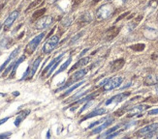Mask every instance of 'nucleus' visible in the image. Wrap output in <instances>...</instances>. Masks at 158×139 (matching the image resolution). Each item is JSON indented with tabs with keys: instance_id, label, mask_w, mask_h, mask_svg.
I'll return each mask as SVG.
<instances>
[{
	"instance_id": "f257e3e1",
	"label": "nucleus",
	"mask_w": 158,
	"mask_h": 139,
	"mask_svg": "<svg viewBox=\"0 0 158 139\" xmlns=\"http://www.w3.org/2000/svg\"><path fill=\"white\" fill-rule=\"evenodd\" d=\"M114 11V7L111 3H107L99 7V9L96 12V18L98 22H102L109 18L113 15V13Z\"/></svg>"
},
{
	"instance_id": "f03ea898",
	"label": "nucleus",
	"mask_w": 158,
	"mask_h": 139,
	"mask_svg": "<svg viewBox=\"0 0 158 139\" xmlns=\"http://www.w3.org/2000/svg\"><path fill=\"white\" fill-rule=\"evenodd\" d=\"M88 71H89V69L81 68V69L79 70V71H77L76 73H75L71 76L70 80L68 81V82H66L64 86L60 87V88L58 89V91H61V90H63V89H65V88L70 87L72 84H74V83H77V81H79V80H81V79H82V77H84V76L88 73Z\"/></svg>"
},
{
	"instance_id": "7ed1b4c3",
	"label": "nucleus",
	"mask_w": 158,
	"mask_h": 139,
	"mask_svg": "<svg viewBox=\"0 0 158 139\" xmlns=\"http://www.w3.org/2000/svg\"><path fill=\"white\" fill-rule=\"evenodd\" d=\"M41 61H42V57H40V56H39V57H37L35 60H34V61L32 62V63L28 66V68H27V70L25 71V73H23L22 80L30 79V78L33 77L34 74H35L36 72H37L38 67L40 66Z\"/></svg>"
},
{
	"instance_id": "20e7f679",
	"label": "nucleus",
	"mask_w": 158,
	"mask_h": 139,
	"mask_svg": "<svg viewBox=\"0 0 158 139\" xmlns=\"http://www.w3.org/2000/svg\"><path fill=\"white\" fill-rule=\"evenodd\" d=\"M44 37H45V33H41V34H39L38 36H36L34 39H32L28 43V45L26 46V47H25V53H27L28 55L32 54L34 51L36 50L37 46H39V44L41 43V41L43 40Z\"/></svg>"
},
{
	"instance_id": "39448f33",
	"label": "nucleus",
	"mask_w": 158,
	"mask_h": 139,
	"mask_svg": "<svg viewBox=\"0 0 158 139\" xmlns=\"http://www.w3.org/2000/svg\"><path fill=\"white\" fill-rule=\"evenodd\" d=\"M58 42H59V37L57 36V35L49 38V40H48L46 42V44L44 45V46L42 48V51L44 53H46V54L52 52L54 50V48H56V46H57Z\"/></svg>"
},
{
	"instance_id": "423d86ee",
	"label": "nucleus",
	"mask_w": 158,
	"mask_h": 139,
	"mask_svg": "<svg viewBox=\"0 0 158 139\" xmlns=\"http://www.w3.org/2000/svg\"><path fill=\"white\" fill-rule=\"evenodd\" d=\"M123 82V78L120 77V76H118V77H113V78H109V80L105 83L103 87H104L105 91H111V90H114L115 88L119 87V85Z\"/></svg>"
},
{
	"instance_id": "0eeeda50",
	"label": "nucleus",
	"mask_w": 158,
	"mask_h": 139,
	"mask_svg": "<svg viewBox=\"0 0 158 139\" xmlns=\"http://www.w3.org/2000/svg\"><path fill=\"white\" fill-rule=\"evenodd\" d=\"M52 20L53 19H52V18L51 16L42 17L36 22V24H35L36 29H38V30H43V29L48 28V27H49L52 23Z\"/></svg>"
},
{
	"instance_id": "6e6552de",
	"label": "nucleus",
	"mask_w": 158,
	"mask_h": 139,
	"mask_svg": "<svg viewBox=\"0 0 158 139\" xmlns=\"http://www.w3.org/2000/svg\"><path fill=\"white\" fill-rule=\"evenodd\" d=\"M158 129V123H154V124H150L148 126H146L145 128H143L141 129H139L136 133V135L139 137H146L148 134H149L150 133Z\"/></svg>"
},
{
	"instance_id": "1a4fd4ad",
	"label": "nucleus",
	"mask_w": 158,
	"mask_h": 139,
	"mask_svg": "<svg viewBox=\"0 0 158 139\" xmlns=\"http://www.w3.org/2000/svg\"><path fill=\"white\" fill-rule=\"evenodd\" d=\"M148 108H149L148 105H146V104H140V105H136L134 107H132L128 111V117H133V116H139L141 115L143 111H146Z\"/></svg>"
},
{
	"instance_id": "9d476101",
	"label": "nucleus",
	"mask_w": 158,
	"mask_h": 139,
	"mask_svg": "<svg viewBox=\"0 0 158 139\" xmlns=\"http://www.w3.org/2000/svg\"><path fill=\"white\" fill-rule=\"evenodd\" d=\"M114 122V118H111V117H107V119L103 122L102 125H99V126L97 128H95L93 130H92V133L91 134H97L99 133H101L102 130H104L105 129H107L110 125H111L112 123Z\"/></svg>"
},
{
	"instance_id": "9b49d317",
	"label": "nucleus",
	"mask_w": 158,
	"mask_h": 139,
	"mask_svg": "<svg viewBox=\"0 0 158 139\" xmlns=\"http://www.w3.org/2000/svg\"><path fill=\"white\" fill-rule=\"evenodd\" d=\"M19 50H20V47L19 46V47H17L16 50H13V52L10 54V56L7 58V60L4 62V63L1 65V67H0V73H2L4 70L6 69V67L8 66L9 64H10V62H12V61H14V59H15L16 57H17V55L19 54Z\"/></svg>"
},
{
	"instance_id": "f8f14e48",
	"label": "nucleus",
	"mask_w": 158,
	"mask_h": 139,
	"mask_svg": "<svg viewBox=\"0 0 158 139\" xmlns=\"http://www.w3.org/2000/svg\"><path fill=\"white\" fill-rule=\"evenodd\" d=\"M18 17H19V11H14L13 13H11L9 15V17L6 18L5 22H4V29L8 30L12 26V24L14 23V22L17 19Z\"/></svg>"
},
{
	"instance_id": "ddd939ff",
	"label": "nucleus",
	"mask_w": 158,
	"mask_h": 139,
	"mask_svg": "<svg viewBox=\"0 0 158 139\" xmlns=\"http://www.w3.org/2000/svg\"><path fill=\"white\" fill-rule=\"evenodd\" d=\"M127 96H129V93L115 95V96L112 97L111 99H109L107 101H105V105H109V104H112V103H118V102H120L124 100Z\"/></svg>"
},
{
	"instance_id": "4468645a",
	"label": "nucleus",
	"mask_w": 158,
	"mask_h": 139,
	"mask_svg": "<svg viewBox=\"0 0 158 139\" xmlns=\"http://www.w3.org/2000/svg\"><path fill=\"white\" fill-rule=\"evenodd\" d=\"M30 113V110H23V111H20V112L17 115V118H16V120H15V126L16 127H19L20 123H22L25 118L28 116V114Z\"/></svg>"
},
{
	"instance_id": "2eb2a0df",
	"label": "nucleus",
	"mask_w": 158,
	"mask_h": 139,
	"mask_svg": "<svg viewBox=\"0 0 158 139\" xmlns=\"http://www.w3.org/2000/svg\"><path fill=\"white\" fill-rule=\"evenodd\" d=\"M145 84L148 85V86H152V85H155L158 83V76L156 74H148L146 76L145 80Z\"/></svg>"
},
{
	"instance_id": "dca6fc26",
	"label": "nucleus",
	"mask_w": 158,
	"mask_h": 139,
	"mask_svg": "<svg viewBox=\"0 0 158 139\" xmlns=\"http://www.w3.org/2000/svg\"><path fill=\"white\" fill-rule=\"evenodd\" d=\"M106 113H107V110H106L105 108L99 107V108H96L94 111H92V112H90L89 114H87L82 120H86V119H89V118H93V117H95V116L103 115V114H106Z\"/></svg>"
},
{
	"instance_id": "f3484780",
	"label": "nucleus",
	"mask_w": 158,
	"mask_h": 139,
	"mask_svg": "<svg viewBox=\"0 0 158 139\" xmlns=\"http://www.w3.org/2000/svg\"><path fill=\"white\" fill-rule=\"evenodd\" d=\"M89 61H90V57H84V58L80 59V60L77 62V63L71 68L70 72H73V71H75V70H77V69L82 68V66H85L86 64H88V62H89Z\"/></svg>"
},
{
	"instance_id": "a211bd4d",
	"label": "nucleus",
	"mask_w": 158,
	"mask_h": 139,
	"mask_svg": "<svg viewBox=\"0 0 158 139\" xmlns=\"http://www.w3.org/2000/svg\"><path fill=\"white\" fill-rule=\"evenodd\" d=\"M25 60V55H23L22 57H19L17 61H15V64H14L13 66V69H12V71H11V73H10V78H13L14 76L16 75V73H17V69L18 67L23 63V62Z\"/></svg>"
},
{
	"instance_id": "6ab92c4d",
	"label": "nucleus",
	"mask_w": 158,
	"mask_h": 139,
	"mask_svg": "<svg viewBox=\"0 0 158 139\" xmlns=\"http://www.w3.org/2000/svg\"><path fill=\"white\" fill-rule=\"evenodd\" d=\"M63 56H64V54H60L59 55V56H57V57H56V58H54L52 62H50V64L49 65H48L46 68H45V70H44V71H43V73H42V74H47L48 73V72H49L50 71V70H51V68L54 65V64H56V62L58 61V60H60V59H62L63 58Z\"/></svg>"
},
{
	"instance_id": "aec40b11",
	"label": "nucleus",
	"mask_w": 158,
	"mask_h": 139,
	"mask_svg": "<svg viewBox=\"0 0 158 139\" xmlns=\"http://www.w3.org/2000/svg\"><path fill=\"white\" fill-rule=\"evenodd\" d=\"M85 83V80H82V81H80V82L76 83V84H75L74 86H72V87H70V88L68 89V90H66V91H65V93H64V94L62 95V97H66V96H68V95H69V94H71V93H72V92L74 91V90H76L77 88L81 87V85H84Z\"/></svg>"
},
{
	"instance_id": "412c9836",
	"label": "nucleus",
	"mask_w": 158,
	"mask_h": 139,
	"mask_svg": "<svg viewBox=\"0 0 158 139\" xmlns=\"http://www.w3.org/2000/svg\"><path fill=\"white\" fill-rule=\"evenodd\" d=\"M71 62H72V57L70 56L69 58H68L67 59V61H65V63L62 65V66H61L60 68H59V70H58V71H56V73H54V76H56V75H57V74H59L60 73H62V72H64L65 71V70L68 68V66H69L70 64H71Z\"/></svg>"
},
{
	"instance_id": "4be33fe9",
	"label": "nucleus",
	"mask_w": 158,
	"mask_h": 139,
	"mask_svg": "<svg viewBox=\"0 0 158 139\" xmlns=\"http://www.w3.org/2000/svg\"><path fill=\"white\" fill-rule=\"evenodd\" d=\"M81 19L84 22H91L92 20H93V17H92V14L90 13V12H85V13H84L81 15Z\"/></svg>"
},
{
	"instance_id": "5701e85b",
	"label": "nucleus",
	"mask_w": 158,
	"mask_h": 139,
	"mask_svg": "<svg viewBox=\"0 0 158 139\" xmlns=\"http://www.w3.org/2000/svg\"><path fill=\"white\" fill-rule=\"evenodd\" d=\"M82 35H84V32H81V33L77 34L76 36H74V37L71 39V42H70V44H69V45L71 46V45L75 44V43H76V42H77V41H78V40H79V39H80L81 36H82Z\"/></svg>"
},
{
	"instance_id": "b1692460",
	"label": "nucleus",
	"mask_w": 158,
	"mask_h": 139,
	"mask_svg": "<svg viewBox=\"0 0 158 139\" xmlns=\"http://www.w3.org/2000/svg\"><path fill=\"white\" fill-rule=\"evenodd\" d=\"M71 22H72V20H71L70 18H64L62 19V22H61V24L66 27V26H69L71 24Z\"/></svg>"
},
{
	"instance_id": "393cba45",
	"label": "nucleus",
	"mask_w": 158,
	"mask_h": 139,
	"mask_svg": "<svg viewBox=\"0 0 158 139\" xmlns=\"http://www.w3.org/2000/svg\"><path fill=\"white\" fill-rule=\"evenodd\" d=\"M106 119H107V118H103V119H101V120H99V121H97V122L92 123L91 125H89V126L87 127V129H92V128H93V127H95V126H99V125H100L101 123L104 122Z\"/></svg>"
},
{
	"instance_id": "a878e982",
	"label": "nucleus",
	"mask_w": 158,
	"mask_h": 139,
	"mask_svg": "<svg viewBox=\"0 0 158 139\" xmlns=\"http://www.w3.org/2000/svg\"><path fill=\"white\" fill-rule=\"evenodd\" d=\"M45 12H46V9H42V10L37 11V12H35V13L33 14V18H38V17H40V16H42Z\"/></svg>"
},
{
	"instance_id": "bb28decb",
	"label": "nucleus",
	"mask_w": 158,
	"mask_h": 139,
	"mask_svg": "<svg viewBox=\"0 0 158 139\" xmlns=\"http://www.w3.org/2000/svg\"><path fill=\"white\" fill-rule=\"evenodd\" d=\"M146 137L147 138H158V131H157V129L152 131V133H150L149 134H148Z\"/></svg>"
},
{
	"instance_id": "cd10ccee",
	"label": "nucleus",
	"mask_w": 158,
	"mask_h": 139,
	"mask_svg": "<svg viewBox=\"0 0 158 139\" xmlns=\"http://www.w3.org/2000/svg\"><path fill=\"white\" fill-rule=\"evenodd\" d=\"M156 114H158V108L152 109L148 112V115H156Z\"/></svg>"
},
{
	"instance_id": "c85d7f7f",
	"label": "nucleus",
	"mask_w": 158,
	"mask_h": 139,
	"mask_svg": "<svg viewBox=\"0 0 158 139\" xmlns=\"http://www.w3.org/2000/svg\"><path fill=\"white\" fill-rule=\"evenodd\" d=\"M41 2V0H36V1H34L32 4H30L29 5V7H28V9H27V10H30L31 8H33V7H35V6H37L39 3Z\"/></svg>"
},
{
	"instance_id": "c756f323",
	"label": "nucleus",
	"mask_w": 158,
	"mask_h": 139,
	"mask_svg": "<svg viewBox=\"0 0 158 139\" xmlns=\"http://www.w3.org/2000/svg\"><path fill=\"white\" fill-rule=\"evenodd\" d=\"M9 118H10V117H6V118H4V119H1V120H0V126H1V125H3V124H5L7 121L9 120Z\"/></svg>"
},
{
	"instance_id": "7c9ffc66",
	"label": "nucleus",
	"mask_w": 158,
	"mask_h": 139,
	"mask_svg": "<svg viewBox=\"0 0 158 139\" xmlns=\"http://www.w3.org/2000/svg\"><path fill=\"white\" fill-rule=\"evenodd\" d=\"M9 136H11V133H7L0 134V137H3V138H7V137H9Z\"/></svg>"
},
{
	"instance_id": "2f4dec72",
	"label": "nucleus",
	"mask_w": 158,
	"mask_h": 139,
	"mask_svg": "<svg viewBox=\"0 0 158 139\" xmlns=\"http://www.w3.org/2000/svg\"><path fill=\"white\" fill-rule=\"evenodd\" d=\"M88 50H89V48H85V50H82V51L81 52V54H80V57H81V56H82V55H84V54H85V52H87Z\"/></svg>"
},
{
	"instance_id": "473e14b6",
	"label": "nucleus",
	"mask_w": 158,
	"mask_h": 139,
	"mask_svg": "<svg viewBox=\"0 0 158 139\" xmlns=\"http://www.w3.org/2000/svg\"><path fill=\"white\" fill-rule=\"evenodd\" d=\"M74 1L76 2V3H80V2H81V1H82V0H74Z\"/></svg>"
},
{
	"instance_id": "72a5a7b5",
	"label": "nucleus",
	"mask_w": 158,
	"mask_h": 139,
	"mask_svg": "<svg viewBox=\"0 0 158 139\" xmlns=\"http://www.w3.org/2000/svg\"><path fill=\"white\" fill-rule=\"evenodd\" d=\"M50 136H51V133H50V130H49V131H48V134H47V137H48V138H49Z\"/></svg>"
},
{
	"instance_id": "f704fd0d",
	"label": "nucleus",
	"mask_w": 158,
	"mask_h": 139,
	"mask_svg": "<svg viewBox=\"0 0 158 139\" xmlns=\"http://www.w3.org/2000/svg\"><path fill=\"white\" fill-rule=\"evenodd\" d=\"M56 1H57V0H49V2H51V3H53V2H56Z\"/></svg>"
},
{
	"instance_id": "c9c22d12",
	"label": "nucleus",
	"mask_w": 158,
	"mask_h": 139,
	"mask_svg": "<svg viewBox=\"0 0 158 139\" xmlns=\"http://www.w3.org/2000/svg\"><path fill=\"white\" fill-rule=\"evenodd\" d=\"M19 94V92H17V91H16V92H14V95H15V96H18Z\"/></svg>"
},
{
	"instance_id": "e433bc0d",
	"label": "nucleus",
	"mask_w": 158,
	"mask_h": 139,
	"mask_svg": "<svg viewBox=\"0 0 158 139\" xmlns=\"http://www.w3.org/2000/svg\"><path fill=\"white\" fill-rule=\"evenodd\" d=\"M155 90H156V92H157V93H158V85H157V86H156V88H155Z\"/></svg>"
},
{
	"instance_id": "4c0bfd02",
	"label": "nucleus",
	"mask_w": 158,
	"mask_h": 139,
	"mask_svg": "<svg viewBox=\"0 0 158 139\" xmlns=\"http://www.w3.org/2000/svg\"><path fill=\"white\" fill-rule=\"evenodd\" d=\"M1 28H2V24H0V30H1Z\"/></svg>"
},
{
	"instance_id": "58836bf2",
	"label": "nucleus",
	"mask_w": 158,
	"mask_h": 139,
	"mask_svg": "<svg viewBox=\"0 0 158 139\" xmlns=\"http://www.w3.org/2000/svg\"><path fill=\"white\" fill-rule=\"evenodd\" d=\"M121 1H122V2H126V1H127V0H121Z\"/></svg>"
},
{
	"instance_id": "ea45409f",
	"label": "nucleus",
	"mask_w": 158,
	"mask_h": 139,
	"mask_svg": "<svg viewBox=\"0 0 158 139\" xmlns=\"http://www.w3.org/2000/svg\"><path fill=\"white\" fill-rule=\"evenodd\" d=\"M0 96H5V94H0Z\"/></svg>"
}]
</instances>
